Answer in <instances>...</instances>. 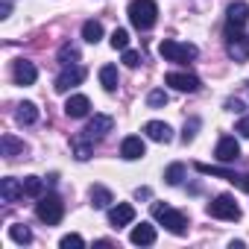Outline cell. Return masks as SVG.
Here are the masks:
<instances>
[{"mask_svg": "<svg viewBox=\"0 0 249 249\" xmlns=\"http://www.w3.org/2000/svg\"><path fill=\"white\" fill-rule=\"evenodd\" d=\"M129 21L135 30H153L156 21H159V6L156 0H132L129 3Z\"/></svg>", "mask_w": 249, "mask_h": 249, "instance_id": "6da1fadb", "label": "cell"}, {"mask_svg": "<svg viewBox=\"0 0 249 249\" xmlns=\"http://www.w3.org/2000/svg\"><path fill=\"white\" fill-rule=\"evenodd\" d=\"M153 217H156L167 231H173V234H185V231H188V217H185L182 211H173V208L161 205V202H153Z\"/></svg>", "mask_w": 249, "mask_h": 249, "instance_id": "7a4b0ae2", "label": "cell"}, {"mask_svg": "<svg viewBox=\"0 0 249 249\" xmlns=\"http://www.w3.org/2000/svg\"><path fill=\"white\" fill-rule=\"evenodd\" d=\"M36 214H38L41 223L56 226V223H62V217H65V205H62V199H59L56 194H47V196H38Z\"/></svg>", "mask_w": 249, "mask_h": 249, "instance_id": "3957f363", "label": "cell"}, {"mask_svg": "<svg viewBox=\"0 0 249 249\" xmlns=\"http://www.w3.org/2000/svg\"><path fill=\"white\" fill-rule=\"evenodd\" d=\"M159 53L167 62H191V59H196V47L194 44H182V41H173V38H164L159 44Z\"/></svg>", "mask_w": 249, "mask_h": 249, "instance_id": "277c9868", "label": "cell"}, {"mask_svg": "<svg viewBox=\"0 0 249 249\" xmlns=\"http://www.w3.org/2000/svg\"><path fill=\"white\" fill-rule=\"evenodd\" d=\"M208 214L217 220H240V205L234 202L231 194H220L214 196V202H208Z\"/></svg>", "mask_w": 249, "mask_h": 249, "instance_id": "5b68a950", "label": "cell"}, {"mask_svg": "<svg viewBox=\"0 0 249 249\" xmlns=\"http://www.w3.org/2000/svg\"><path fill=\"white\" fill-rule=\"evenodd\" d=\"M85 82V68H79V65H68L59 76H56V91L59 94H65V91H71V88H76V85H82Z\"/></svg>", "mask_w": 249, "mask_h": 249, "instance_id": "8992f818", "label": "cell"}, {"mask_svg": "<svg viewBox=\"0 0 249 249\" xmlns=\"http://www.w3.org/2000/svg\"><path fill=\"white\" fill-rule=\"evenodd\" d=\"M214 159H217L220 164H231V161H237V159H240V144H237L231 135L220 138L217 147H214Z\"/></svg>", "mask_w": 249, "mask_h": 249, "instance_id": "52a82bcc", "label": "cell"}, {"mask_svg": "<svg viewBox=\"0 0 249 249\" xmlns=\"http://www.w3.org/2000/svg\"><path fill=\"white\" fill-rule=\"evenodd\" d=\"M111 129H114V120H111L108 114H94V117L88 120V126H85V138L100 141V138H106Z\"/></svg>", "mask_w": 249, "mask_h": 249, "instance_id": "ba28073f", "label": "cell"}, {"mask_svg": "<svg viewBox=\"0 0 249 249\" xmlns=\"http://www.w3.org/2000/svg\"><path fill=\"white\" fill-rule=\"evenodd\" d=\"M226 24H229V33H240V30L249 24V6L243 3V0H237V3L229 6V18H226Z\"/></svg>", "mask_w": 249, "mask_h": 249, "instance_id": "9c48e42d", "label": "cell"}, {"mask_svg": "<svg viewBox=\"0 0 249 249\" xmlns=\"http://www.w3.org/2000/svg\"><path fill=\"white\" fill-rule=\"evenodd\" d=\"M132 220H135V208H132L129 202H117V205H111V208H108V223H111L114 229L129 226Z\"/></svg>", "mask_w": 249, "mask_h": 249, "instance_id": "30bf717a", "label": "cell"}, {"mask_svg": "<svg viewBox=\"0 0 249 249\" xmlns=\"http://www.w3.org/2000/svg\"><path fill=\"white\" fill-rule=\"evenodd\" d=\"M164 82H167V85H173L176 91H188V94L199 91V79H196L194 73H182V71H173V73H167V76H164Z\"/></svg>", "mask_w": 249, "mask_h": 249, "instance_id": "8fae6325", "label": "cell"}, {"mask_svg": "<svg viewBox=\"0 0 249 249\" xmlns=\"http://www.w3.org/2000/svg\"><path fill=\"white\" fill-rule=\"evenodd\" d=\"M229 56L234 59V62H246L249 59V36H243V33H229Z\"/></svg>", "mask_w": 249, "mask_h": 249, "instance_id": "7c38bea8", "label": "cell"}, {"mask_svg": "<svg viewBox=\"0 0 249 249\" xmlns=\"http://www.w3.org/2000/svg\"><path fill=\"white\" fill-rule=\"evenodd\" d=\"M144 153H147V147H144V141H141L138 135L123 138V144H120V156L126 159V161H138V159H144Z\"/></svg>", "mask_w": 249, "mask_h": 249, "instance_id": "4fadbf2b", "label": "cell"}, {"mask_svg": "<svg viewBox=\"0 0 249 249\" xmlns=\"http://www.w3.org/2000/svg\"><path fill=\"white\" fill-rule=\"evenodd\" d=\"M88 108H91V100H88L85 94H71V97H68V103H65V114H68V117H73V120L85 117V114H88Z\"/></svg>", "mask_w": 249, "mask_h": 249, "instance_id": "5bb4252c", "label": "cell"}, {"mask_svg": "<svg viewBox=\"0 0 249 249\" xmlns=\"http://www.w3.org/2000/svg\"><path fill=\"white\" fill-rule=\"evenodd\" d=\"M144 132H147V138H150V141H159V144L173 141V129L167 126V123H161V120H150L147 126H144Z\"/></svg>", "mask_w": 249, "mask_h": 249, "instance_id": "9a60e30c", "label": "cell"}, {"mask_svg": "<svg viewBox=\"0 0 249 249\" xmlns=\"http://www.w3.org/2000/svg\"><path fill=\"white\" fill-rule=\"evenodd\" d=\"M24 179H3L0 182V196H3L6 202H18L24 196Z\"/></svg>", "mask_w": 249, "mask_h": 249, "instance_id": "2e32d148", "label": "cell"}, {"mask_svg": "<svg viewBox=\"0 0 249 249\" xmlns=\"http://www.w3.org/2000/svg\"><path fill=\"white\" fill-rule=\"evenodd\" d=\"M129 240H132L135 246H153V243H156V226H150V223L135 226L132 234H129Z\"/></svg>", "mask_w": 249, "mask_h": 249, "instance_id": "e0dca14e", "label": "cell"}, {"mask_svg": "<svg viewBox=\"0 0 249 249\" xmlns=\"http://www.w3.org/2000/svg\"><path fill=\"white\" fill-rule=\"evenodd\" d=\"M36 76H38V71H36L33 62H24V59L15 62V82H18V85H33Z\"/></svg>", "mask_w": 249, "mask_h": 249, "instance_id": "ac0fdd59", "label": "cell"}, {"mask_svg": "<svg viewBox=\"0 0 249 249\" xmlns=\"http://www.w3.org/2000/svg\"><path fill=\"white\" fill-rule=\"evenodd\" d=\"M100 82H103V88L111 94V91H117V85H120V76H117V68L114 65H103L100 68Z\"/></svg>", "mask_w": 249, "mask_h": 249, "instance_id": "d6986e66", "label": "cell"}, {"mask_svg": "<svg viewBox=\"0 0 249 249\" xmlns=\"http://www.w3.org/2000/svg\"><path fill=\"white\" fill-rule=\"evenodd\" d=\"M15 120L21 123V126H30V123H36V120H38V108H36V103H21L18 111H15Z\"/></svg>", "mask_w": 249, "mask_h": 249, "instance_id": "ffe728a7", "label": "cell"}, {"mask_svg": "<svg viewBox=\"0 0 249 249\" xmlns=\"http://www.w3.org/2000/svg\"><path fill=\"white\" fill-rule=\"evenodd\" d=\"M111 202H114V196H111L108 188H103V185H94L91 188V205L94 208H108Z\"/></svg>", "mask_w": 249, "mask_h": 249, "instance_id": "44dd1931", "label": "cell"}, {"mask_svg": "<svg viewBox=\"0 0 249 249\" xmlns=\"http://www.w3.org/2000/svg\"><path fill=\"white\" fill-rule=\"evenodd\" d=\"M82 38H85L88 44H97V41L103 38V24H100V21H85V24H82Z\"/></svg>", "mask_w": 249, "mask_h": 249, "instance_id": "7402d4cb", "label": "cell"}, {"mask_svg": "<svg viewBox=\"0 0 249 249\" xmlns=\"http://www.w3.org/2000/svg\"><path fill=\"white\" fill-rule=\"evenodd\" d=\"M0 147H3V156H6V159H15V156H21V153L27 150V147H24L21 141H15L12 135H3V141H0Z\"/></svg>", "mask_w": 249, "mask_h": 249, "instance_id": "603a6c76", "label": "cell"}, {"mask_svg": "<svg viewBox=\"0 0 249 249\" xmlns=\"http://www.w3.org/2000/svg\"><path fill=\"white\" fill-rule=\"evenodd\" d=\"M71 144H73V153H76V161H88V159H91V144H94L91 138H73Z\"/></svg>", "mask_w": 249, "mask_h": 249, "instance_id": "cb8c5ba5", "label": "cell"}, {"mask_svg": "<svg viewBox=\"0 0 249 249\" xmlns=\"http://www.w3.org/2000/svg\"><path fill=\"white\" fill-rule=\"evenodd\" d=\"M59 62L68 68V65H76L79 62V50H76V44H62V50H59Z\"/></svg>", "mask_w": 249, "mask_h": 249, "instance_id": "d4e9b609", "label": "cell"}, {"mask_svg": "<svg viewBox=\"0 0 249 249\" xmlns=\"http://www.w3.org/2000/svg\"><path fill=\"white\" fill-rule=\"evenodd\" d=\"M24 191H27V196H44V182L38 179V176H27L24 179Z\"/></svg>", "mask_w": 249, "mask_h": 249, "instance_id": "484cf974", "label": "cell"}, {"mask_svg": "<svg viewBox=\"0 0 249 249\" xmlns=\"http://www.w3.org/2000/svg\"><path fill=\"white\" fill-rule=\"evenodd\" d=\"M9 234H12V240H15V243H30V240H33V231H30L24 223L9 226Z\"/></svg>", "mask_w": 249, "mask_h": 249, "instance_id": "4316f807", "label": "cell"}, {"mask_svg": "<svg viewBox=\"0 0 249 249\" xmlns=\"http://www.w3.org/2000/svg\"><path fill=\"white\" fill-rule=\"evenodd\" d=\"M167 91L164 88H156V91H150V97H147V106L150 108H161V106H167Z\"/></svg>", "mask_w": 249, "mask_h": 249, "instance_id": "83f0119b", "label": "cell"}, {"mask_svg": "<svg viewBox=\"0 0 249 249\" xmlns=\"http://www.w3.org/2000/svg\"><path fill=\"white\" fill-rule=\"evenodd\" d=\"M164 179H167V185H179L185 179V164H170L164 170Z\"/></svg>", "mask_w": 249, "mask_h": 249, "instance_id": "f1b7e54d", "label": "cell"}, {"mask_svg": "<svg viewBox=\"0 0 249 249\" xmlns=\"http://www.w3.org/2000/svg\"><path fill=\"white\" fill-rule=\"evenodd\" d=\"M111 47H114V50H126V47H129V33L117 27V30L111 33Z\"/></svg>", "mask_w": 249, "mask_h": 249, "instance_id": "f546056e", "label": "cell"}, {"mask_svg": "<svg viewBox=\"0 0 249 249\" xmlns=\"http://www.w3.org/2000/svg\"><path fill=\"white\" fill-rule=\"evenodd\" d=\"M59 246H62V249H82L85 240H82L79 234H65V237L59 240Z\"/></svg>", "mask_w": 249, "mask_h": 249, "instance_id": "4dcf8cb0", "label": "cell"}, {"mask_svg": "<svg viewBox=\"0 0 249 249\" xmlns=\"http://www.w3.org/2000/svg\"><path fill=\"white\" fill-rule=\"evenodd\" d=\"M123 62H126L129 68H138V65H141V53H135V50L126 47V50H123Z\"/></svg>", "mask_w": 249, "mask_h": 249, "instance_id": "1f68e13d", "label": "cell"}, {"mask_svg": "<svg viewBox=\"0 0 249 249\" xmlns=\"http://www.w3.org/2000/svg\"><path fill=\"white\" fill-rule=\"evenodd\" d=\"M196 126H199V120H191V123H185V132H182V141L188 144V141H194V135H196Z\"/></svg>", "mask_w": 249, "mask_h": 249, "instance_id": "d6a6232c", "label": "cell"}, {"mask_svg": "<svg viewBox=\"0 0 249 249\" xmlns=\"http://www.w3.org/2000/svg\"><path fill=\"white\" fill-rule=\"evenodd\" d=\"M237 132H240V135H243V138H249V114H246V117H240V120H237Z\"/></svg>", "mask_w": 249, "mask_h": 249, "instance_id": "836d02e7", "label": "cell"}, {"mask_svg": "<svg viewBox=\"0 0 249 249\" xmlns=\"http://www.w3.org/2000/svg\"><path fill=\"white\" fill-rule=\"evenodd\" d=\"M234 185H237L240 191H246V194H249V173H243V176H237V182H234Z\"/></svg>", "mask_w": 249, "mask_h": 249, "instance_id": "e575fe53", "label": "cell"}, {"mask_svg": "<svg viewBox=\"0 0 249 249\" xmlns=\"http://www.w3.org/2000/svg\"><path fill=\"white\" fill-rule=\"evenodd\" d=\"M226 108H229V111H243V103H240V100H229Z\"/></svg>", "mask_w": 249, "mask_h": 249, "instance_id": "d590c367", "label": "cell"}, {"mask_svg": "<svg viewBox=\"0 0 249 249\" xmlns=\"http://www.w3.org/2000/svg\"><path fill=\"white\" fill-rule=\"evenodd\" d=\"M9 12H12V6H9V0H3V3H0V18H9Z\"/></svg>", "mask_w": 249, "mask_h": 249, "instance_id": "8d00e7d4", "label": "cell"}]
</instances>
